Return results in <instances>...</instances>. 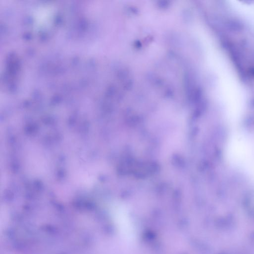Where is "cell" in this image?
<instances>
[{"label":"cell","instance_id":"obj_2","mask_svg":"<svg viewBox=\"0 0 254 254\" xmlns=\"http://www.w3.org/2000/svg\"><path fill=\"white\" fill-rule=\"evenodd\" d=\"M229 5L242 19L254 25V2L230 1Z\"/></svg>","mask_w":254,"mask_h":254},{"label":"cell","instance_id":"obj_1","mask_svg":"<svg viewBox=\"0 0 254 254\" xmlns=\"http://www.w3.org/2000/svg\"><path fill=\"white\" fill-rule=\"evenodd\" d=\"M208 53L221 101L230 110H240L243 108L245 100V93L240 82L220 50L211 45Z\"/></svg>","mask_w":254,"mask_h":254}]
</instances>
